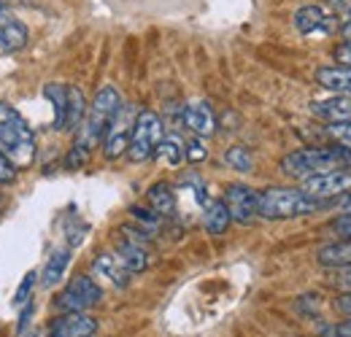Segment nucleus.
<instances>
[{
	"label": "nucleus",
	"instance_id": "26",
	"mask_svg": "<svg viewBox=\"0 0 351 337\" xmlns=\"http://www.w3.org/2000/svg\"><path fill=\"white\" fill-rule=\"evenodd\" d=\"M184 157H186L189 162H203V160L208 157V151H206V146H203L200 138H192V140L186 143V149H184Z\"/></svg>",
	"mask_w": 351,
	"mask_h": 337
},
{
	"label": "nucleus",
	"instance_id": "35",
	"mask_svg": "<svg viewBox=\"0 0 351 337\" xmlns=\"http://www.w3.org/2000/svg\"><path fill=\"white\" fill-rule=\"evenodd\" d=\"M330 3H332L335 8H346V11H349V5H351V0H330Z\"/></svg>",
	"mask_w": 351,
	"mask_h": 337
},
{
	"label": "nucleus",
	"instance_id": "36",
	"mask_svg": "<svg viewBox=\"0 0 351 337\" xmlns=\"http://www.w3.org/2000/svg\"><path fill=\"white\" fill-rule=\"evenodd\" d=\"M341 208H343V213H351V195L341 200Z\"/></svg>",
	"mask_w": 351,
	"mask_h": 337
},
{
	"label": "nucleus",
	"instance_id": "7",
	"mask_svg": "<svg viewBox=\"0 0 351 337\" xmlns=\"http://www.w3.org/2000/svg\"><path fill=\"white\" fill-rule=\"evenodd\" d=\"M230 211V219L238 221V224H252L257 219V203H260V195L246 186V184H230L224 189V200H221Z\"/></svg>",
	"mask_w": 351,
	"mask_h": 337
},
{
	"label": "nucleus",
	"instance_id": "34",
	"mask_svg": "<svg viewBox=\"0 0 351 337\" xmlns=\"http://www.w3.org/2000/svg\"><path fill=\"white\" fill-rule=\"evenodd\" d=\"M30 316H33V305H27V308H25V313L19 316V324H16V329H19V332H25V327H27Z\"/></svg>",
	"mask_w": 351,
	"mask_h": 337
},
{
	"label": "nucleus",
	"instance_id": "30",
	"mask_svg": "<svg viewBox=\"0 0 351 337\" xmlns=\"http://www.w3.org/2000/svg\"><path fill=\"white\" fill-rule=\"evenodd\" d=\"M14 175H16V168H14V162L3 154V149H0V184H11L14 181Z\"/></svg>",
	"mask_w": 351,
	"mask_h": 337
},
{
	"label": "nucleus",
	"instance_id": "37",
	"mask_svg": "<svg viewBox=\"0 0 351 337\" xmlns=\"http://www.w3.org/2000/svg\"><path fill=\"white\" fill-rule=\"evenodd\" d=\"M343 38H346V41H351V19L343 25Z\"/></svg>",
	"mask_w": 351,
	"mask_h": 337
},
{
	"label": "nucleus",
	"instance_id": "38",
	"mask_svg": "<svg viewBox=\"0 0 351 337\" xmlns=\"http://www.w3.org/2000/svg\"><path fill=\"white\" fill-rule=\"evenodd\" d=\"M89 337H92V335H89Z\"/></svg>",
	"mask_w": 351,
	"mask_h": 337
},
{
	"label": "nucleus",
	"instance_id": "17",
	"mask_svg": "<svg viewBox=\"0 0 351 337\" xmlns=\"http://www.w3.org/2000/svg\"><path fill=\"white\" fill-rule=\"evenodd\" d=\"M68 264H71V251H68V249H57V251L49 256L44 273H41V286H44V289H54V286L62 281Z\"/></svg>",
	"mask_w": 351,
	"mask_h": 337
},
{
	"label": "nucleus",
	"instance_id": "32",
	"mask_svg": "<svg viewBox=\"0 0 351 337\" xmlns=\"http://www.w3.org/2000/svg\"><path fill=\"white\" fill-rule=\"evenodd\" d=\"M335 310L341 316H351V292H343V295L335 299Z\"/></svg>",
	"mask_w": 351,
	"mask_h": 337
},
{
	"label": "nucleus",
	"instance_id": "8",
	"mask_svg": "<svg viewBox=\"0 0 351 337\" xmlns=\"http://www.w3.org/2000/svg\"><path fill=\"white\" fill-rule=\"evenodd\" d=\"M135 122V119H132ZM132 122H130V108H119L117 116L111 119V125L103 135V149H106V157H119L122 151H128V143H130V132H132Z\"/></svg>",
	"mask_w": 351,
	"mask_h": 337
},
{
	"label": "nucleus",
	"instance_id": "31",
	"mask_svg": "<svg viewBox=\"0 0 351 337\" xmlns=\"http://www.w3.org/2000/svg\"><path fill=\"white\" fill-rule=\"evenodd\" d=\"M332 232H338V235H343V238L351 240V213H343V216H338L332 221Z\"/></svg>",
	"mask_w": 351,
	"mask_h": 337
},
{
	"label": "nucleus",
	"instance_id": "16",
	"mask_svg": "<svg viewBox=\"0 0 351 337\" xmlns=\"http://www.w3.org/2000/svg\"><path fill=\"white\" fill-rule=\"evenodd\" d=\"M316 82L324 86V89H330V92L351 95V68L349 65L322 68V71H316Z\"/></svg>",
	"mask_w": 351,
	"mask_h": 337
},
{
	"label": "nucleus",
	"instance_id": "33",
	"mask_svg": "<svg viewBox=\"0 0 351 337\" xmlns=\"http://www.w3.org/2000/svg\"><path fill=\"white\" fill-rule=\"evenodd\" d=\"M335 335L338 337H351V316H346L338 327H335Z\"/></svg>",
	"mask_w": 351,
	"mask_h": 337
},
{
	"label": "nucleus",
	"instance_id": "3",
	"mask_svg": "<svg viewBox=\"0 0 351 337\" xmlns=\"http://www.w3.org/2000/svg\"><path fill=\"white\" fill-rule=\"evenodd\" d=\"M122 108V97L114 86H100L92 105L84 114V122H82V135H79V143L84 149L97 146V140H103L106 129L111 125V119L117 116V111Z\"/></svg>",
	"mask_w": 351,
	"mask_h": 337
},
{
	"label": "nucleus",
	"instance_id": "10",
	"mask_svg": "<svg viewBox=\"0 0 351 337\" xmlns=\"http://www.w3.org/2000/svg\"><path fill=\"white\" fill-rule=\"evenodd\" d=\"M92 273L103 281H108L114 289H128L130 284V270L117 259V253H100L92 262Z\"/></svg>",
	"mask_w": 351,
	"mask_h": 337
},
{
	"label": "nucleus",
	"instance_id": "12",
	"mask_svg": "<svg viewBox=\"0 0 351 337\" xmlns=\"http://www.w3.org/2000/svg\"><path fill=\"white\" fill-rule=\"evenodd\" d=\"M295 27L303 33V36H313V33H330L335 27V19L319 8V5H303L295 11Z\"/></svg>",
	"mask_w": 351,
	"mask_h": 337
},
{
	"label": "nucleus",
	"instance_id": "18",
	"mask_svg": "<svg viewBox=\"0 0 351 337\" xmlns=\"http://www.w3.org/2000/svg\"><path fill=\"white\" fill-rule=\"evenodd\" d=\"M68 89L71 86H62V84L44 86L46 100L54 105V127L57 129H65V119H68Z\"/></svg>",
	"mask_w": 351,
	"mask_h": 337
},
{
	"label": "nucleus",
	"instance_id": "1",
	"mask_svg": "<svg viewBox=\"0 0 351 337\" xmlns=\"http://www.w3.org/2000/svg\"><path fill=\"white\" fill-rule=\"evenodd\" d=\"M0 149L14 168H30L36 160V135L25 116L8 103H0Z\"/></svg>",
	"mask_w": 351,
	"mask_h": 337
},
{
	"label": "nucleus",
	"instance_id": "2",
	"mask_svg": "<svg viewBox=\"0 0 351 337\" xmlns=\"http://www.w3.org/2000/svg\"><path fill=\"white\" fill-rule=\"evenodd\" d=\"M322 200L308 197L303 189H287V186H270L260 195L257 203V216H263L267 221L276 219H298V216H308V213L319 211Z\"/></svg>",
	"mask_w": 351,
	"mask_h": 337
},
{
	"label": "nucleus",
	"instance_id": "6",
	"mask_svg": "<svg viewBox=\"0 0 351 337\" xmlns=\"http://www.w3.org/2000/svg\"><path fill=\"white\" fill-rule=\"evenodd\" d=\"M300 189L313 200H330V197L346 195L351 189V168H335L327 170V173H319V175H311V178H303Z\"/></svg>",
	"mask_w": 351,
	"mask_h": 337
},
{
	"label": "nucleus",
	"instance_id": "13",
	"mask_svg": "<svg viewBox=\"0 0 351 337\" xmlns=\"http://www.w3.org/2000/svg\"><path fill=\"white\" fill-rule=\"evenodd\" d=\"M27 43V27L0 5V49L3 51H19Z\"/></svg>",
	"mask_w": 351,
	"mask_h": 337
},
{
	"label": "nucleus",
	"instance_id": "11",
	"mask_svg": "<svg viewBox=\"0 0 351 337\" xmlns=\"http://www.w3.org/2000/svg\"><path fill=\"white\" fill-rule=\"evenodd\" d=\"M311 114L327 125L335 122H351V95H338L330 100H313L311 103Z\"/></svg>",
	"mask_w": 351,
	"mask_h": 337
},
{
	"label": "nucleus",
	"instance_id": "9",
	"mask_svg": "<svg viewBox=\"0 0 351 337\" xmlns=\"http://www.w3.org/2000/svg\"><path fill=\"white\" fill-rule=\"evenodd\" d=\"M95 332H97V321L87 313H62L49 327V337H89Z\"/></svg>",
	"mask_w": 351,
	"mask_h": 337
},
{
	"label": "nucleus",
	"instance_id": "15",
	"mask_svg": "<svg viewBox=\"0 0 351 337\" xmlns=\"http://www.w3.org/2000/svg\"><path fill=\"white\" fill-rule=\"evenodd\" d=\"M117 259L130 270V273H143L146 267H149V253H146V246H141V243H132L128 238H122L119 243H117Z\"/></svg>",
	"mask_w": 351,
	"mask_h": 337
},
{
	"label": "nucleus",
	"instance_id": "24",
	"mask_svg": "<svg viewBox=\"0 0 351 337\" xmlns=\"http://www.w3.org/2000/svg\"><path fill=\"white\" fill-rule=\"evenodd\" d=\"M224 162H227L230 168L241 170V173H249L252 165H254L249 149H243V146H232V149H227V151H224Z\"/></svg>",
	"mask_w": 351,
	"mask_h": 337
},
{
	"label": "nucleus",
	"instance_id": "23",
	"mask_svg": "<svg viewBox=\"0 0 351 337\" xmlns=\"http://www.w3.org/2000/svg\"><path fill=\"white\" fill-rule=\"evenodd\" d=\"M84 114H87V103H84V95L82 89L71 86L68 89V119H65V129H73L84 122Z\"/></svg>",
	"mask_w": 351,
	"mask_h": 337
},
{
	"label": "nucleus",
	"instance_id": "22",
	"mask_svg": "<svg viewBox=\"0 0 351 337\" xmlns=\"http://www.w3.org/2000/svg\"><path fill=\"white\" fill-rule=\"evenodd\" d=\"M154 154H157L160 162H165V165H171V168H178V165L186 160V157H184V146H181L178 138H162V140L157 143Z\"/></svg>",
	"mask_w": 351,
	"mask_h": 337
},
{
	"label": "nucleus",
	"instance_id": "28",
	"mask_svg": "<svg viewBox=\"0 0 351 337\" xmlns=\"http://www.w3.org/2000/svg\"><path fill=\"white\" fill-rule=\"evenodd\" d=\"M130 213L138 219V221H141V224H146L149 229H154V227H157V221H160V219H157V213L146 211V208H141V205H132Z\"/></svg>",
	"mask_w": 351,
	"mask_h": 337
},
{
	"label": "nucleus",
	"instance_id": "4",
	"mask_svg": "<svg viewBox=\"0 0 351 337\" xmlns=\"http://www.w3.org/2000/svg\"><path fill=\"white\" fill-rule=\"evenodd\" d=\"M162 140V122L154 111H141L132 122L130 143H128V154L132 162H146L149 157H154L157 143Z\"/></svg>",
	"mask_w": 351,
	"mask_h": 337
},
{
	"label": "nucleus",
	"instance_id": "14",
	"mask_svg": "<svg viewBox=\"0 0 351 337\" xmlns=\"http://www.w3.org/2000/svg\"><path fill=\"white\" fill-rule=\"evenodd\" d=\"M184 122H186V127H189L197 138H208V135H214V132H217L214 111H211V105H208V103H203V100L189 103V105L184 108Z\"/></svg>",
	"mask_w": 351,
	"mask_h": 337
},
{
	"label": "nucleus",
	"instance_id": "29",
	"mask_svg": "<svg viewBox=\"0 0 351 337\" xmlns=\"http://www.w3.org/2000/svg\"><path fill=\"white\" fill-rule=\"evenodd\" d=\"M87 154H89V149H84L82 143H76V146L71 149V154H68V168H82V165L87 162Z\"/></svg>",
	"mask_w": 351,
	"mask_h": 337
},
{
	"label": "nucleus",
	"instance_id": "5",
	"mask_svg": "<svg viewBox=\"0 0 351 337\" xmlns=\"http://www.w3.org/2000/svg\"><path fill=\"white\" fill-rule=\"evenodd\" d=\"M103 297V289L95 284V278L89 275H76L54 299V308L60 313H87L89 308H95Z\"/></svg>",
	"mask_w": 351,
	"mask_h": 337
},
{
	"label": "nucleus",
	"instance_id": "20",
	"mask_svg": "<svg viewBox=\"0 0 351 337\" xmlns=\"http://www.w3.org/2000/svg\"><path fill=\"white\" fill-rule=\"evenodd\" d=\"M149 203H152V208L157 216H168V213L176 211V195L173 189H171V184H154L152 189H149Z\"/></svg>",
	"mask_w": 351,
	"mask_h": 337
},
{
	"label": "nucleus",
	"instance_id": "27",
	"mask_svg": "<svg viewBox=\"0 0 351 337\" xmlns=\"http://www.w3.org/2000/svg\"><path fill=\"white\" fill-rule=\"evenodd\" d=\"M327 132H330L341 146H351V122H335V125H327Z\"/></svg>",
	"mask_w": 351,
	"mask_h": 337
},
{
	"label": "nucleus",
	"instance_id": "25",
	"mask_svg": "<svg viewBox=\"0 0 351 337\" xmlns=\"http://www.w3.org/2000/svg\"><path fill=\"white\" fill-rule=\"evenodd\" d=\"M36 281H38L36 273H27V275L22 278V284H19L16 295H14V305H25V302H30V295H33V289H36Z\"/></svg>",
	"mask_w": 351,
	"mask_h": 337
},
{
	"label": "nucleus",
	"instance_id": "19",
	"mask_svg": "<svg viewBox=\"0 0 351 337\" xmlns=\"http://www.w3.org/2000/svg\"><path fill=\"white\" fill-rule=\"evenodd\" d=\"M230 221H232V219H230V211H227V205H224L221 200H211V203L206 205V216H203L206 232L221 235V232H227Z\"/></svg>",
	"mask_w": 351,
	"mask_h": 337
},
{
	"label": "nucleus",
	"instance_id": "21",
	"mask_svg": "<svg viewBox=\"0 0 351 337\" xmlns=\"http://www.w3.org/2000/svg\"><path fill=\"white\" fill-rule=\"evenodd\" d=\"M316 259L324 267H338V264H351V240H341V243H330L324 249H319Z\"/></svg>",
	"mask_w": 351,
	"mask_h": 337
}]
</instances>
